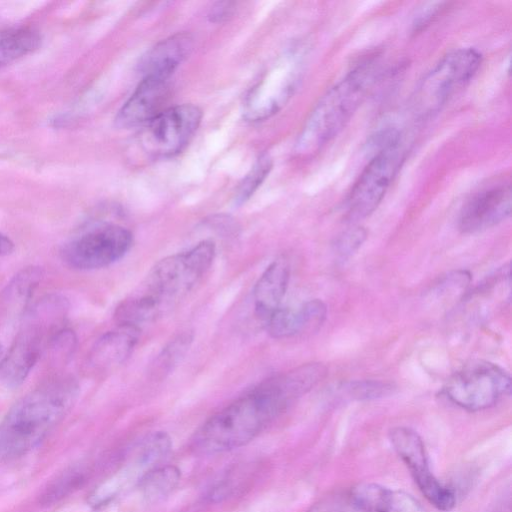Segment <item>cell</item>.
Segmentation results:
<instances>
[{
  "mask_svg": "<svg viewBox=\"0 0 512 512\" xmlns=\"http://www.w3.org/2000/svg\"><path fill=\"white\" fill-rule=\"evenodd\" d=\"M389 438L425 498L439 510H451L455 505L454 493L431 472L420 435L411 428L398 426L391 429Z\"/></svg>",
  "mask_w": 512,
  "mask_h": 512,
  "instance_id": "obj_12",
  "label": "cell"
},
{
  "mask_svg": "<svg viewBox=\"0 0 512 512\" xmlns=\"http://www.w3.org/2000/svg\"><path fill=\"white\" fill-rule=\"evenodd\" d=\"M193 48V38L189 33H176L146 52L140 61V71L144 76L171 78L177 67L188 57Z\"/></svg>",
  "mask_w": 512,
  "mask_h": 512,
  "instance_id": "obj_16",
  "label": "cell"
},
{
  "mask_svg": "<svg viewBox=\"0 0 512 512\" xmlns=\"http://www.w3.org/2000/svg\"><path fill=\"white\" fill-rule=\"evenodd\" d=\"M510 392V375L497 364L484 360L465 364L443 387L450 402L468 411L490 408Z\"/></svg>",
  "mask_w": 512,
  "mask_h": 512,
  "instance_id": "obj_9",
  "label": "cell"
},
{
  "mask_svg": "<svg viewBox=\"0 0 512 512\" xmlns=\"http://www.w3.org/2000/svg\"><path fill=\"white\" fill-rule=\"evenodd\" d=\"M234 10L233 2H217L209 10L208 18L211 22H221L227 19Z\"/></svg>",
  "mask_w": 512,
  "mask_h": 512,
  "instance_id": "obj_30",
  "label": "cell"
},
{
  "mask_svg": "<svg viewBox=\"0 0 512 512\" xmlns=\"http://www.w3.org/2000/svg\"><path fill=\"white\" fill-rule=\"evenodd\" d=\"M511 184L498 182L473 194L461 208L458 226L472 234L489 229L510 216Z\"/></svg>",
  "mask_w": 512,
  "mask_h": 512,
  "instance_id": "obj_14",
  "label": "cell"
},
{
  "mask_svg": "<svg viewBox=\"0 0 512 512\" xmlns=\"http://www.w3.org/2000/svg\"><path fill=\"white\" fill-rule=\"evenodd\" d=\"M40 43L39 34L31 28L0 31V67L32 52Z\"/></svg>",
  "mask_w": 512,
  "mask_h": 512,
  "instance_id": "obj_20",
  "label": "cell"
},
{
  "mask_svg": "<svg viewBox=\"0 0 512 512\" xmlns=\"http://www.w3.org/2000/svg\"><path fill=\"white\" fill-rule=\"evenodd\" d=\"M216 253L212 240L158 261L148 272L136 296L159 317L183 299L210 268Z\"/></svg>",
  "mask_w": 512,
  "mask_h": 512,
  "instance_id": "obj_4",
  "label": "cell"
},
{
  "mask_svg": "<svg viewBox=\"0 0 512 512\" xmlns=\"http://www.w3.org/2000/svg\"><path fill=\"white\" fill-rule=\"evenodd\" d=\"M139 336V328L118 325L95 343L90 355L92 364L107 369L124 363L133 353Z\"/></svg>",
  "mask_w": 512,
  "mask_h": 512,
  "instance_id": "obj_18",
  "label": "cell"
},
{
  "mask_svg": "<svg viewBox=\"0 0 512 512\" xmlns=\"http://www.w3.org/2000/svg\"><path fill=\"white\" fill-rule=\"evenodd\" d=\"M376 64L374 60L360 63L324 93L298 136L299 155L317 153L345 128L374 82Z\"/></svg>",
  "mask_w": 512,
  "mask_h": 512,
  "instance_id": "obj_3",
  "label": "cell"
},
{
  "mask_svg": "<svg viewBox=\"0 0 512 512\" xmlns=\"http://www.w3.org/2000/svg\"><path fill=\"white\" fill-rule=\"evenodd\" d=\"M132 244L133 235L129 229L104 223L70 239L61 249V257L74 269H100L123 258Z\"/></svg>",
  "mask_w": 512,
  "mask_h": 512,
  "instance_id": "obj_11",
  "label": "cell"
},
{
  "mask_svg": "<svg viewBox=\"0 0 512 512\" xmlns=\"http://www.w3.org/2000/svg\"><path fill=\"white\" fill-rule=\"evenodd\" d=\"M202 119L201 109L193 104L167 107L141 126L135 148L147 159H163L177 155L192 140Z\"/></svg>",
  "mask_w": 512,
  "mask_h": 512,
  "instance_id": "obj_8",
  "label": "cell"
},
{
  "mask_svg": "<svg viewBox=\"0 0 512 512\" xmlns=\"http://www.w3.org/2000/svg\"><path fill=\"white\" fill-rule=\"evenodd\" d=\"M172 450V440L164 431L152 432L140 440L123 465L100 483L88 497L89 505L100 509L134 486L160 466Z\"/></svg>",
  "mask_w": 512,
  "mask_h": 512,
  "instance_id": "obj_10",
  "label": "cell"
},
{
  "mask_svg": "<svg viewBox=\"0 0 512 512\" xmlns=\"http://www.w3.org/2000/svg\"><path fill=\"white\" fill-rule=\"evenodd\" d=\"M367 232L362 227H353L338 235L333 243V250L341 258L355 253L363 244Z\"/></svg>",
  "mask_w": 512,
  "mask_h": 512,
  "instance_id": "obj_28",
  "label": "cell"
},
{
  "mask_svg": "<svg viewBox=\"0 0 512 512\" xmlns=\"http://www.w3.org/2000/svg\"><path fill=\"white\" fill-rule=\"evenodd\" d=\"M296 399L284 376L275 375L210 416L194 433L190 447L200 455L240 448L259 436Z\"/></svg>",
  "mask_w": 512,
  "mask_h": 512,
  "instance_id": "obj_1",
  "label": "cell"
},
{
  "mask_svg": "<svg viewBox=\"0 0 512 512\" xmlns=\"http://www.w3.org/2000/svg\"><path fill=\"white\" fill-rule=\"evenodd\" d=\"M310 512H334L332 509H329V510H326L324 508V505H320V506H317L315 508L312 509V511ZM336 512H339V510H337Z\"/></svg>",
  "mask_w": 512,
  "mask_h": 512,
  "instance_id": "obj_32",
  "label": "cell"
},
{
  "mask_svg": "<svg viewBox=\"0 0 512 512\" xmlns=\"http://www.w3.org/2000/svg\"><path fill=\"white\" fill-rule=\"evenodd\" d=\"M66 311L58 297L43 299L30 308L7 353L0 362V378L9 387L21 385L38 361L49 340L62 331Z\"/></svg>",
  "mask_w": 512,
  "mask_h": 512,
  "instance_id": "obj_5",
  "label": "cell"
},
{
  "mask_svg": "<svg viewBox=\"0 0 512 512\" xmlns=\"http://www.w3.org/2000/svg\"><path fill=\"white\" fill-rule=\"evenodd\" d=\"M193 342L191 332H183L174 337L154 359L150 367L153 379L165 378L181 362Z\"/></svg>",
  "mask_w": 512,
  "mask_h": 512,
  "instance_id": "obj_21",
  "label": "cell"
},
{
  "mask_svg": "<svg viewBox=\"0 0 512 512\" xmlns=\"http://www.w3.org/2000/svg\"><path fill=\"white\" fill-rule=\"evenodd\" d=\"M181 471L174 465H160L150 471L138 484L143 499L155 504L168 497L178 486Z\"/></svg>",
  "mask_w": 512,
  "mask_h": 512,
  "instance_id": "obj_19",
  "label": "cell"
},
{
  "mask_svg": "<svg viewBox=\"0 0 512 512\" xmlns=\"http://www.w3.org/2000/svg\"><path fill=\"white\" fill-rule=\"evenodd\" d=\"M271 169L272 160L268 155H262L240 183L234 200L236 205L245 203L255 193Z\"/></svg>",
  "mask_w": 512,
  "mask_h": 512,
  "instance_id": "obj_24",
  "label": "cell"
},
{
  "mask_svg": "<svg viewBox=\"0 0 512 512\" xmlns=\"http://www.w3.org/2000/svg\"><path fill=\"white\" fill-rule=\"evenodd\" d=\"M298 309L301 316V335L318 331L326 319V305L319 299H312Z\"/></svg>",
  "mask_w": 512,
  "mask_h": 512,
  "instance_id": "obj_26",
  "label": "cell"
},
{
  "mask_svg": "<svg viewBox=\"0 0 512 512\" xmlns=\"http://www.w3.org/2000/svg\"><path fill=\"white\" fill-rule=\"evenodd\" d=\"M85 474L81 467H71L61 472L45 488L41 502L51 505L68 496L84 482Z\"/></svg>",
  "mask_w": 512,
  "mask_h": 512,
  "instance_id": "obj_22",
  "label": "cell"
},
{
  "mask_svg": "<svg viewBox=\"0 0 512 512\" xmlns=\"http://www.w3.org/2000/svg\"><path fill=\"white\" fill-rule=\"evenodd\" d=\"M78 394L77 382L63 378L18 400L0 423V457L23 456L41 444L72 408Z\"/></svg>",
  "mask_w": 512,
  "mask_h": 512,
  "instance_id": "obj_2",
  "label": "cell"
},
{
  "mask_svg": "<svg viewBox=\"0 0 512 512\" xmlns=\"http://www.w3.org/2000/svg\"><path fill=\"white\" fill-rule=\"evenodd\" d=\"M444 2H433L425 4L417 13L413 21L415 31L421 30L427 26L431 20L443 9Z\"/></svg>",
  "mask_w": 512,
  "mask_h": 512,
  "instance_id": "obj_29",
  "label": "cell"
},
{
  "mask_svg": "<svg viewBox=\"0 0 512 512\" xmlns=\"http://www.w3.org/2000/svg\"><path fill=\"white\" fill-rule=\"evenodd\" d=\"M302 75L301 62L285 57L247 95L244 115L250 121L267 119L277 113L293 96Z\"/></svg>",
  "mask_w": 512,
  "mask_h": 512,
  "instance_id": "obj_13",
  "label": "cell"
},
{
  "mask_svg": "<svg viewBox=\"0 0 512 512\" xmlns=\"http://www.w3.org/2000/svg\"><path fill=\"white\" fill-rule=\"evenodd\" d=\"M13 242L4 234L0 233V258L12 252Z\"/></svg>",
  "mask_w": 512,
  "mask_h": 512,
  "instance_id": "obj_31",
  "label": "cell"
},
{
  "mask_svg": "<svg viewBox=\"0 0 512 512\" xmlns=\"http://www.w3.org/2000/svg\"><path fill=\"white\" fill-rule=\"evenodd\" d=\"M169 93L170 78L144 76L119 109L115 124L125 129L143 126L166 109Z\"/></svg>",
  "mask_w": 512,
  "mask_h": 512,
  "instance_id": "obj_15",
  "label": "cell"
},
{
  "mask_svg": "<svg viewBox=\"0 0 512 512\" xmlns=\"http://www.w3.org/2000/svg\"><path fill=\"white\" fill-rule=\"evenodd\" d=\"M268 334L275 339L301 335L299 310L279 307L264 322Z\"/></svg>",
  "mask_w": 512,
  "mask_h": 512,
  "instance_id": "obj_23",
  "label": "cell"
},
{
  "mask_svg": "<svg viewBox=\"0 0 512 512\" xmlns=\"http://www.w3.org/2000/svg\"><path fill=\"white\" fill-rule=\"evenodd\" d=\"M482 62L481 53L471 47L458 48L444 55L424 76L414 95L419 116L431 115L475 76Z\"/></svg>",
  "mask_w": 512,
  "mask_h": 512,
  "instance_id": "obj_7",
  "label": "cell"
},
{
  "mask_svg": "<svg viewBox=\"0 0 512 512\" xmlns=\"http://www.w3.org/2000/svg\"><path fill=\"white\" fill-rule=\"evenodd\" d=\"M344 390L352 398L373 399L391 393L393 386L382 381L362 380L348 383L345 385Z\"/></svg>",
  "mask_w": 512,
  "mask_h": 512,
  "instance_id": "obj_27",
  "label": "cell"
},
{
  "mask_svg": "<svg viewBox=\"0 0 512 512\" xmlns=\"http://www.w3.org/2000/svg\"><path fill=\"white\" fill-rule=\"evenodd\" d=\"M376 512H426L409 493L386 488Z\"/></svg>",
  "mask_w": 512,
  "mask_h": 512,
  "instance_id": "obj_25",
  "label": "cell"
},
{
  "mask_svg": "<svg viewBox=\"0 0 512 512\" xmlns=\"http://www.w3.org/2000/svg\"><path fill=\"white\" fill-rule=\"evenodd\" d=\"M401 133L379 147L355 181L345 202L350 222L371 215L382 202L406 157Z\"/></svg>",
  "mask_w": 512,
  "mask_h": 512,
  "instance_id": "obj_6",
  "label": "cell"
},
{
  "mask_svg": "<svg viewBox=\"0 0 512 512\" xmlns=\"http://www.w3.org/2000/svg\"><path fill=\"white\" fill-rule=\"evenodd\" d=\"M289 278V263L284 257H280L271 262L257 280L253 289L254 313L263 324L281 307Z\"/></svg>",
  "mask_w": 512,
  "mask_h": 512,
  "instance_id": "obj_17",
  "label": "cell"
}]
</instances>
